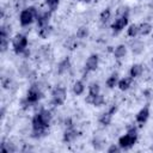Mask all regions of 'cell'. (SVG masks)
Listing matches in <instances>:
<instances>
[{
  "instance_id": "7c38bea8",
  "label": "cell",
  "mask_w": 153,
  "mask_h": 153,
  "mask_svg": "<svg viewBox=\"0 0 153 153\" xmlns=\"http://www.w3.org/2000/svg\"><path fill=\"white\" fill-rule=\"evenodd\" d=\"M142 72H143V67H142V65H140V63H134L131 67H130V71H129V74H130V78H137V76H140L141 74H142Z\"/></svg>"
},
{
  "instance_id": "f1b7e54d",
  "label": "cell",
  "mask_w": 153,
  "mask_h": 153,
  "mask_svg": "<svg viewBox=\"0 0 153 153\" xmlns=\"http://www.w3.org/2000/svg\"><path fill=\"white\" fill-rule=\"evenodd\" d=\"M120 151H121V147L117 146V145H111L108 148V153H118Z\"/></svg>"
},
{
  "instance_id": "30bf717a",
  "label": "cell",
  "mask_w": 153,
  "mask_h": 153,
  "mask_svg": "<svg viewBox=\"0 0 153 153\" xmlns=\"http://www.w3.org/2000/svg\"><path fill=\"white\" fill-rule=\"evenodd\" d=\"M148 117H149V109H148L147 106H145V108H142V109L136 114V122L143 124V123L148 120Z\"/></svg>"
},
{
  "instance_id": "ffe728a7",
  "label": "cell",
  "mask_w": 153,
  "mask_h": 153,
  "mask_svg": "<svg viewBox=\"0 0 153 153\" xmlns=\"http://www.w3.org/2000/svg\"><path fill=\"white\" fill-rule=\"evenodd\" d=\"M100 93V86L98 82H91L88 86V94L91 96H97Z\"/></svg>"
},
{
  "instance_id": "83f0119b",
  "label": "cell",
  "mask_w": 153,
  "mask_h": 153,
  "mask_svg": "<svg viewBox=\"0 0 153 153\" xmlns=\"http://www.w3.org/2000/svg\"><path fill=\"white\" fill-rule=\"evenodd\" d=\"M0 48H1V51H6L7 48H8V38H0Z\"/></svg>"
},
{
  "instance_id": "ba28073f",
  "label": "cell",
  "mask_w": 153,
  "mask_h": 153,
  "mask_svg": "<svg viewBox=\"0 0 153 153\" xmlns=\"http://www.w3.org/2000/svg\"><path fill=\"white\" fill-rule=\"evenodd\" d=\"M50 19V12H38L37 14V25L38 27L48 26Z\"/></svg>"
},
{
  "instance_id": "4dcf8cb0",
  "label": "cell",
  "mask_w": 153,
  "mask_h": 153,
  "mask_svg": "<svg viewBox=\"0 0 153 153\" xmlns=\"http://www.w3.org/2000/svg\"><path fill=\"white\" fill-rule=\"evenodd\" d=\"M65 126H66V128H68V127H74L71 118H66V120H65Z\"/></svg>"
},
{
  "instance_id": "603a6c76",
  "label": "cell",
  "mask_w": 153,
  "mask_h": 153,
  "mask_svg": "<svg viewBox=\"0 0 153 153\" xmlns=\"http://www.w3.org/2000/svg\"><path fill=\"white\" fill-rule=\"evenodd\" d=\"M104 140L103 139H100V137H94L93 140H92V146H93V148L94 149H97V151H100V149H103V147H104Z\"/></svg>"
},
{
  "instance_id": "277c9868",
  "label": "cell",
  "mask_w": 153,
  "mask_h": 153,
  "mask_svg": "<svg viewBox=\"0 0 153 153\" xmlns=\"http://www.w3.org/2000/svg\"><path fill=\"white\" fill-rule=\"evenodd\" d=\"M137 140V135H131V134H126V135H122L120 139H118V146L121 148H124V149H128L130 147H133L135 145Z\"/></svg>"
},
{
  "instance_id": "cb8c5ba5",
  "label": "cell",
  "mask_w": 153,
  "mask_h": 153,
  "mask_svg": "<svg viewBox=\"0 0 153 153\" xmlns=\"http://www.w3.org/2000/svg\"><path fill=\"white\" fill-rule=\"evenodd\" d=\"M110 17H111V11H110V8H105V10H103V11L100 12L99 19H100L102 23H106V22L110 19Z\"/></svg>"
},
{
  "instance_id": "7a4b0ae2",
  "label": "cell",
  "mask_w": 153,
  "mask_h": 153,
  "mask_svg": "<svg viewBox=\"0 0 153 153\" xmlns=\"http://www.w3.org/2000/svg\"><path fill=\"white\" fill-rule=\"evenodd\" d=\"M12 47L16 54H22L25 49H27V38L25 35L22 33H17L13 38H12Z\"/></svg>"
},
{
  "instance_id": "52a82bcc",
  "label": "cell",
  "mask_w": 153,
  "mask_h": 153,
  "mask_svg": "<svg viewBox=\"0 0 153 153\" xmlns=\"http://www.w3.org/2000/svg\"><path fill=\"white\" fill-rule=\"evenodd\" d=\"M127 24H128V17L127 16H122V17L115 19V22L112 23L111 27H112V30L115 32H120L127 26Z\"/></svg>"
},
{
  "instance_id": "2e32d148",
  "label": "cell",
  "mask_w": 153,
  "mask_h": 153,
  "mask_svg": "<svg viewBox=\"0 0 153 153\" xmlns=\"http://www.w3.org/2000/svg\"><path fill=\"white\" fill-rule=\"evenodd\" d=\"M117 82H118V74H117V73H112V74L106 79V81H105V84H106V86H108L109 88H114V87L117 85Z\"/></svg>"
},
{
  "instance_id": "4fadbf2b",
  "label": "cell",
  "mask_w": 153,
  "mask_h": 153,
  "mask_svg": "<svg viewBox=\"0 0 153 153\" xmlns=\"http://www.w3.org/2000/svg\"><path fill=\"white\" fill-rule=\"evenodd\" d=\"M114 55H115V57H116L117 60L123 59V57L127 55V48H126V45H124V44L117 45V47L115 48V50H114Z\"/></svg>"
},
{
  "instance_id": "8992f818",
  "label": "cell",
  "mask_w": 153,
  "mask_h": 153,
  "mask_svg": "<svg viewBox=\"0 0 153 153\" xmlns=\"http://www.w3.org/2000/svg\"><path fill=\"white\" fill-rule=\"evenodd\" d=\"M98 63H99V57H98V55H97V54H91V55L87 57L86 62H85V69H86L87 72H93V71L97 69Z\"/></svg>"
},
{
  "instance_id": "7402d4cb",
  "label": "cell",
  "mask_w": 153,
  "mask_h": 153,
  "mask_svg": "<svg viewBox=\"0 0 153 153\" xmlns=\"http://www.w3.org/2000/svg\"><path fill=\"white\" fill-rule=\"evenodd\" d=\"M104 102H105L104 96H102V94L99 93V94L92 97V103H91V104H92L93 106H102V105L104 104Z\"/></svg>"
},
{
  "instance_id": "f546056e",
  "label": "cell",
  "mask_w": 153,
  "mask_h": 153,
  "mask_svg": "<svg viewBox=\"0 0 153 153\" xmlns=\"http://www.w3.org/2000/svg\"><path fill=\"white\" fill-rule=\"evenodd\" d=\"M68 47H69V49H74V48L76 47V42H75L74 38H71V39H69V42H68Z\"/></svg>"
},
{
  "instance_id": "484cf974",
  "label": "cell",
  "mask_w": 153,
  "mask_h": 153,
  "mask_svg": "<svg viewBox=\"0 0 153 153\" xmlns=\"http://www.w3.org/2000/svg\"><path fill=\"white\" fill-rule=\"evenodd\" d=\"M88 36V27L87 26H81L76 31V37L78 38H86Z\"/></svg>"
},
{
  "instance_id": "5bb4252c",
  "label": "cell",
  "mask_w": 153,
  "mask_h": 153,
  "mask_svg": "<svg viewBox=\"0 0 153 153\" xmlns=\"http://www.w3.org/2000/svg\"><path fill=\"white\" fill-rule=\"evenodd\" d=\"M143 50H145V44H143L141 41L135 39V41L131 43V51H133L135 55L141 54Z\"/></svg>"
},
{
  "instance_id": "6da1fadb",
  "label": "cell",
  "mask_w": 153,
  "mask_h": 153,
  "mask_svg": "<svg viewBox=\"0 0 153 153\" xmlns=\"http://www.w3.org/2000/svg\"><path fill=\"white\" fill-rule=\"evenodd\" d=\"M37 14H38V11L36 7L33 6H30L25 10H23L20 12V16H19V22L23 26H27L30 25L35 18H37Z\"/></svg>"
},
{
  "instance_id": "d4e9b609",
  "label": "cell",
  "mask_w": 153,
  "mask_h": 153,
  "mask_svg": "<svg viewBox=\"0 0 153 153\" xmlns=\"http://www.w3.org/2000/svg\"><path fill=\"white\" fill-rule=\"evenodd\" d=\"M50 32H51V27L49 25L48 26H44V27H39V30H38V35L42 38H48V36L50 35Z\"/></svg>"
},
{
  "instance_id": "836d02e7",
  "label": "cell",
  "mask_w": 153,
  "mask_h": 153,
  "mask_svg": "<svg viewBox=\"0 0 153 153\" xmlns=\"http://www.w3.org/2000/svg\"><path fill=\"white\" fill-rule=\"evenodd\" d=\"M96 1H98V0H96Z\"/></svg>"
},
{
  "instance_id": "ac0fdd59",
  "label": "cell",
  "mask_w": 153,
  "mask_h": 153,
  "mask_svg": "<svg viewBox=\"0 0 153 153\" xmlns=\"http://www.w3.org/2000/svg\"><path fill=\"white\" fill-rule=\"evenodd\" d=\"M111 120H112V115L108 111V112H104V114L100 115V117H99V123H100L102 126L106 127V126H109V124L111 123Z\"/></svg>"
},
{
  "instance_id": "9c48e42d",
  "label": "cell",
  "mask_w": 153,
  "mask_h": 153,
  "mask_svg": "<svg viewBox=\"0 0 153 153\" xmlns=\"http://www.w3.org/2000/svg\"><path fill=\"white\" fill-rule=\"evenodd\" d=\"M76 136H78V133H76L75 128L74 127H68V128H66V130L63 133V141L69 143V142L74 141L76 139Z\"/></svg>"
},
{
  "instance_id": "4316f807",
  "label": "cell",
  "mask_w": 153,
  "mask_h": 153,
  "mask_svg": "<svg viewBox=\"0 0 153 153\" xmlns=\"http://www.w3.org/2000/svg\"><path fill=\"white\" fill-rule=\"evenodd\" d=\"M59 2H60V0H45V4L48 5L50 12H54V11L57 8Z\"/></svg>"
},
{
  "instance_id": "3957f363",
  "label": "cell",
  "mask_w": 153,
  "mask_h": 153,
  "mask_svg": "<svg viewBox=\"0 0 153 153\" xmlns=\"http://www.w3.org/2000/svg\"><path fill=\"white\" fill-rule=\"evenodd\" d=\"M66 97H67L66 90L63 87H61V86H56L51 91V102L56 106L62 105L65 103V100H66Z\"/></svg>"
},
{
  "instance_id": "e0dca14e",
  "label": "cell",
  "mask_w": 153,
  "mask_h": 153,
  "mask_svg": "<svg viewBox=\"0 0 153 153\" xmlns=\"http://www.w3.org/2000/svg\"><path fill=\"white\" fill-rule=\"evenodd\" d=\"M84 91H85V85H84V82H82L81 80L75 81L74 85H73V92H74V94L80 96V94L84 93Z\"/></svg>"
},
{
  "instance_id": "d6a6232c",
  "label": "cell",
  "mask_w": 153,
  "mask_h": 153,
  "mask_svg": "<svg viewBox=\"0 0 153 153\" xmlns=\"http://www.w3.org/2000/svg\"><path fill=\"white\" fill-rule=\"evenodd\" d=\"M80 1H82V2H90V0H80Z\"/></svg>"
},
{
  "instance_id": "d6986e66",
  "label": "cell",
  "mask_w": 153,
  "mask_h": 153,
  "mask_svg": "<svg viewBox=\"0 0 153 153\" xmlns=\"http://www.w3.org/2000/svg\"><path fill=\"white\" fill-rule=\"evenodd\" d=\"M139 27H140V33H141L142 36L149 35V33L152 32V30H153V27H152V25H151L149 23H142V24L139 25Z\"/></svg>"
},
{
  "instance_id": "5b68a950",
  "label": "cell",
  "mask_w": 153,
  "mask_h": 153,
  "mask_svg": "<svg viewBox=\"0 0 153 153\" xmlns=\"http://www.w3.org/2000/svg\"><path fill=\"white\" fill-rule=\"evenodd\" d=\"M41 97H42L41 91H39L36 86H32V87L27 91V93H26V102H27L29 104H33V103L38 102V100L41 99Z\"/></svg>"
},
{
  "instance_id": "44dd1931",
  "label": "cell",
  "mask_w": 153,
  "mask_h": 153,
  "mask_svg": "<svg viewBox=\"0 0 153 153\" xmlns=\"http://www.w3.org/2000/svg\"><path fill=\"white\" fill-rule=\"evenodd\" d=\"M127 33H128L129 37H135L137 33H140V27H139V25H136V24L129 25V27L127 29Z\"/></svg>"
},
{
  "instance_id": "8fae6325",
  "label": "cell",
  "mask_w": 153,
  "mask_h": 153,
  "mask_svg": "<svg viewBox=\"0 0 153 153\" xmlns=\"http://www.w3.org/2000/svg\"><path fill=\"white\" fill-rule=\"evenodd\" d=\"M69 68H71V60H69V57H65L62 61H60V63L57 66V73L59 74H63Z\"/></svg>"
},
{
  "instance_id": "9a60e30c",
  "label": "cell",
  "mask_w": 153,
  "mask_h": 153,
  "mask_svg": "<svg viewBox=\"0 0 153 153\" xmlns=\"http://www.w3.org/2000/svg\"><path fill=\"white\" fill-rule=\"evenodd\" d=\"M131 79H133V78H123V79L118 80V82H117L118 88H120L121 91H126V90H128V88L130 87Z\"/></svg>"
},
{
  "instance_id": "1f68e13d",
  "label": "cell",
  "mask_w": 153,
  "mask_h": 153,
  "mask_svg": "<svg viewBox=\"0 0 153 153\" xmlns=\"http://www.w3.org/2000/svg\"><path fill=\"white\" fill-rule=\"evenodd\" d=\"M116 111H117V106H116V105H112V106L109 109V112H110L111 115H115Z\"/></svg>"
}]
</instances>
